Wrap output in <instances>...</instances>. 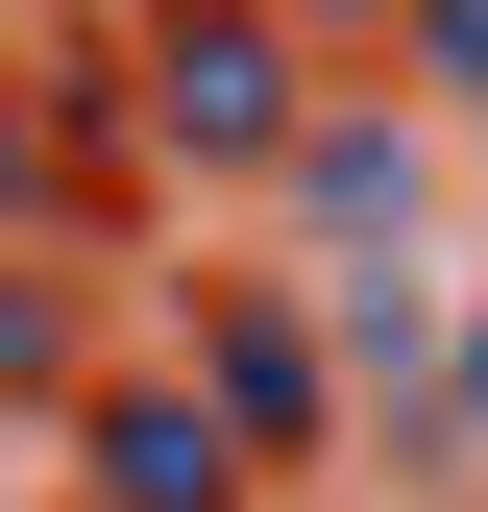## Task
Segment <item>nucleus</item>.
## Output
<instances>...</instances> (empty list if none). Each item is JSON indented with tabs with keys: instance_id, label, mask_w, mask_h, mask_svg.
Instances as JSON below:
<instances>
[{
	"instance_id": "1",
	"label": "nucleus",
	"mask_w": 488,
	"mask_h": 512,
	"mask_svg": "<svg viewBox=\"0 0 488 512\" xmlns=\"http://www.w3.org/2000/svg\"><path fill=\"white\" fill-rule=\"evenodd\" d=\"M147 122L196 171H244V147H293V49H269V0H196V25L147 49Z\"/></svg>"
},
{
	"instance_id": "2",
	"label": "nucleus",
	"mask_w": 488,
	"mask_h": 512,
	"mask_svg": "<svg viewBox=\"0 0 488 512\" xmlns=\"http://www.w3.org/2000/svg\"><path fill=\"white\" fill-rule=\"evenodd\" d=\"M220 488H244V439L196 391H98V512H220Z\"/></svg>"
},
{
	"instance_id": "3",
	"label": "nucleus",
	"mask_w": 488,
	"mask_h": 512,
	"mask_svg": "<svg viewBox=\"0 0 488 512\" xmlns=\"http://www.w3.org/2000/svg\"><path fill=\"white\" fill-rule=\"evenodd\" d=\"M293 220L391 269V244H415V122H318V147H293Z\"/></svg>"
},
{
	"instance_id": "6",
	"label": "nucleus",
	"mask_w": 488,
	"mask_h": 512,
	"mask_svg": "<svg viewBox=\"0 0 488 512\" xmlns=\"http://www.w3.org/2000/svg\"><path fill=\"white\" fill-rule=\"evenodd\" d=\"M464 415H488V342H464Z\"/></svg>"
},
{
	"instance_id": "5",
	"label": "nucleus",
	"mask_w": 488,
	"mask_h": 512,
	"mask_svg": "<svg viewBox=\"0 0 488 512\" xmlns=\"http://www.w3.org/2000/svg\"><path fill=\"white\" fill-rule=\"evenodd\" d=\"M415 74H440V98H488V0H415Z\"/></svg>"
},
{
	"instance_id": "4",
	"label": "nucleus",
	"mask_w": 488,
	"mask_h": 512,
	"mask_svg": "<svg viewBox=\"0 0 488 512\" xmlns=\"http://www.w3.org/2000/svg\"><path fill=\"white\" fill-rule=\"evenodd\" d=\"M220 439H244V464L318 439V342H293V317H220Z\"/></svg>"
}]
</instances>
